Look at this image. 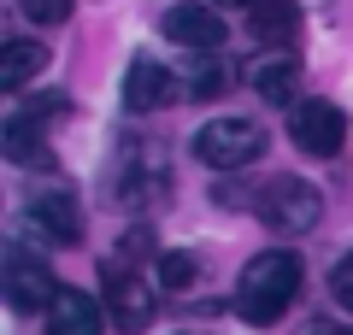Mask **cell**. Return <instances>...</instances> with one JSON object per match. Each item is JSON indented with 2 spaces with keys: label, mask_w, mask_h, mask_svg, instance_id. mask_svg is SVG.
<instances>
[{
  "label": "cell",
  "mask_w": 353,
  "mask_h": 335,
  "mask_svg": "<svg viewBox=\"0 0 353 335\" xmlns=\"http://www.w3.org/2000/svg\"><path fill=\"white\" fill-rule=\"evenodd\" d=\"M30 223L48 241H59V247H77L83 241V206H77L71 188H36L30 194Z\"/></svg>",
  "instance_id": "8992f818"
},
{
  "label": "cell",
  "mask_w": 353,
  "mask_h": 335,
  "mask_svg": "<svg viewBox=\"0 0 353 335\" xmlns=\"http://www.w3.org/2000/svg\"><path fill=\"white\" fill-rule=\"evenodd\" d=\"M194 283H201V259H194V253H159V288L189 294Z\"/></svg>",
  "instance_id": "9a60e30c"
},
{
  "label": "cell",
  "mask_w": 353,
  "mask_h": 335,
  "mask_svg": "<svg viewBox=\"0 0 353 335\" xmlns=\"http://www.w3.org/2000/svg\"><path fill=\"white\" fill-rule=\"evenodd\" d=\"M212 6H241V12H253V6H265V0H212Z\"/></svg>",
  "instance_id": "ffe728a7"
},
{
  "label": "cell",
  "mask_w": 353,
  "mask_h": 335,
  "mask_svg": "<svg viewBox=\"0 0 353 335\" xmlns=\"http://www.w3.org/2000/svg\"><path fill=\"white\" fill-rule=\"evenodd\" d=\"M106 329V306H94V294L83 288H59L48 306V335H101Z\"/></svg>",
  "instance_id": "9c48e42d"
},
{
  "label": "cell",
  "mask_w": 353,
  "mask_h": 335,
  "mask_svg": "<svg viewBox=\"0 0 353 335\" xmlns=\"http://www.w3.org/2000/svg\"><path fill=\"white\" fill-rule=\"evenodd\" d=\"M165 36L176 48H189V53H218L224 36H230V24H224L218 6H171L165 12Z\"/></svg>",
  "instance_id": "52a82bcc"
},
{
  "label": "cell",
  "mask_w": 353,
  "mask_h": 335,
  "mask_svg": "<svg viewBox=\"0 0 353 335\" xmlns=\"http://www.w3.org/2000/svg\"><path fill=\"white\" fill-rule=\"evenodd\" d=\"M41 65H48V53H41L36 41H6V53H0V88H6V94H18V88H24Z\"/></svg>",
  "instance_id": "4fadbf2b"
},
{
  "label": "cell",
  "mask_w": 353,
  "mask_h": 335,
  "mask_svg": "<svg viewBox=\"0 0 353 335\" xmlns=\"http://www.w3.org/2000/svg\"><path fill=\"white\" fill-rule=\"evenodd\" d=\"M53 294H59V283H53L48 259H30V253L6 259V300H12V312H48Z\"/></svg>",
  "instance_id": "ba28073f"
},
{
  "label": "cell",
  "mask_w": 353,
  "mask_h": 335,
  "mask_svg": "<svg viewBox=\"0 0 353 335\" xmlns=\"http://www.w3.org/2000/svg\"><path fill=\"white\" fill-rule=\"evenodd\" d=\"M18 6H24V18H30V24H65L77 0H18Z\"/></svg>",
  "instance_id": "e0dca14e"
},
{
  "label": "cell",
  "mask_w": 353,
  "mask_h": 335,
  "mask_svg": "<svg viewBox=\"0 0 353 335\" xmlns=\"http://www.w3.org/2000/svg\"><path fill=\"white\" fill-rule=\"evenodd\" d=\"M301 294V253L294 247H265L248 259V271L236 276V312L248 323H277Z\"/></svg>",
  "instance_id": "6da1fadb"
},
{
  "label": "cell",
  "mask_w": 353,
  "mask_h": 335,
  "mask_svg": "<svg viewBox=\"0 0 353 335\" xmlns=\"http://www.w3.org/2000/svg\"><path fill=\"white\" fill-rule=\"evenodd\" d=\"M101 300H106V318H112L124 335H141L153 323V312H159V294L148 288L141 265L112 259V253H106V265H101Z\"/></svg>",
  "instance_id": "3957f363"
},
{
  "label": "cell",
  "mask_w": 353,
  "mask_h": 335,
  "mask_svg": "<svg viewBox=\"0 0 353 335\" xmlns=\"http://www.w3.org/2000/svg\"><path fill=\"white\" fill-rule=\"evenodd\" d=\"M259 223L271 230V236H306V230H318V218H324V194H318L306 176H277V183L259 188Z\"/></svg>",
  "instance_id": "277c9868"
},
{
  "label": "cell",
  "mask_w": 353,
  "mask_h": 335,
  "mask_svg": "<svg viewBox=\"0 0 353 335\" xmlns=\"http://www.w3.org/2000/svg\"><path fill=\"white\" fill-rule=\"evenodd\" d=\"M171 100H176V77L159 59H136L124 71V106L130 112H153V106H171Z\"/></svg>",
  "instance_id": "8fae6325"
},
{
  "label": "cell",
  "mask_w": 353,
  "mask_h": 335,
  "mask_svg": "<svg viewBox=\"0 0 353 335\" xmlns=\"http://www.w3.org/2000/svg\"><path fill=\"white\" fill-rule=\"evenodd\" d=\"M212 200H218V206H259V194H253L248 183H218Z\"/></svg>",
  "instance_id": "ac0fdd59"
},
{
  "label": "cell",
  "mask_w": 353,
  "mask_h": 335,
  "mask_svg": "<svg viewBox=\"0 0 353 335\" xmlns=\"http://www.w3.org/2000/svg\"><path fill=\"white\" fill-rule=\"evenodd\" d=\"M330 300H336V306L353 318V253H341L336 271H330Z\"/></svg>",
  "instance_id": "2e32d148"
},
{
  "label": "cell",
  "mask_w": 353,
  "mask_h": 335,
  "mask_svg": "<svg viewBox=\"0 0 353 335\" xmlns=\"http://www.w3.org/2000/svg\"><path fill=\"white\" fill-rule=\"evenodd\" d=\"M306 335H353L347 323H330V318H318V323H306Z\"/></svg>",
  "instance_id": "d6986e66"
},
{
  "label": "cell",
  "mask_w": 353,
  "mask_h": 335,
  "mask_svg": "<svg viewBox=\"0 0 353 335\" xmlns=\"http://www.w3.org/2000/svg\"><path fill=\"white\" fill-rule=\"evenodd\" d=\"M289 141L312 159H336L341 141H347V112L330 106V100H294L289 106Z\"/></svg>",
  "instance_id": "5b68a950"
},
{
  "label": "cell",
  "mask_w": 353,
  "mask_h": 335,
  "mask_svg": "<svg viewBox=\"0 0 353 335\" xmlns=\"http://www.w3.org/2000/svg\"><path fill=\"white\" fill-rule=\"evenodd\" d=\"M265 153V124L248 112H224V118H206L194 130V159L206 171H248Z\"/></svg>",
  "instance_id": "7a4b0ae2"
},
{
  "label": "cell",
  "mask_w": 353,
  "mask_h": 335,
  "mask_svg": "<svg viewBox=\"0 0 353 335\" xmlns=\"http://www.w3.org/2000/svg\"><path fill=\"white\" fill-rule=\"evenodd\" d=\"M0 148H6L12 165H48V118L30 112V106H18L12 118H6V130H0Z\"/></svg>",
  "instance_id": "30bf717a"
},
{
  "label": "cell",
  "mask_w": 353,
  "mask_h": 335,
  "mask_svg": "<svg viewBox=\"0 0 353 335\" xmlns=\"http://www.w3.org/2000/svg\"><path fill=\"white\" fill-rule=\"evenodd\" d=\"M248 30H253L259 48L289 53L294 36H301V6H294V0H265V6H253V12H248Z\"/></svg>",
  "instance_id": "7c38bea8"
},
{
  "label": "cell",
  "mask_w": 353,
  "mask_h": 335,
  "mask_svg": "<svg viewBox=\"0 0 353 335\" xmlns=\"http://www.w3.org/2000/svg\"><path fill=\"white\" fill-rule=\"evenodd\" d=\"M253 88H259L265 100H277V106H283V100L294 106V100H301V65L277 53V59L265 65V71H253Z\"/></svg>",
  "instance_id": "5bb4252c"
}]
</instances>
